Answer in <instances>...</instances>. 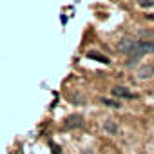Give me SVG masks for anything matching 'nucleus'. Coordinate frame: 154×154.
<instances>
[{
	"label": "nucleus",
	"instance_id": "1a4fd4ad",
	"mask_svg": "<svg viewBox=\"0 0 154 154\" xmlns=\"http://www.w3.org/2000/svg\"><path fill=\"white\" fill-rule=\"evenodd\" d=\"M138 4H140L141 7H152V6H154V2H152V0H140Z\"/></svg>",
	"mask_w": 154,
	"mask_h": 154
},
{
	"label": "nucleus",
	"instance_id": "f03ea898",
	"mask_svg": "<svg viewBox=\"0 0 154 154\" xmlns=\"http://www.w3.org/2000/svg\"><path fill=\"white\" fill-rule=\"evenodd\" d=\"M82 125H83V118L80 114H71L69 118H65V127H69V129H78Z\"/></svg>",
	"mask_w": 154,
	"mask_h": 154
},
{
	"label": "nucleus",
	"instance_id": "0eeeda50",
	"mask_svg": "<svg viewBox=\"0 0 154 154\" xmlns=\"http://www.w3.org/2000/svg\"><path fill=\"white\" fill-rule=\"evenodd\" d=\"M87 56H89V58H93V60L102 62V63H109V58L105 56V54L98 53V51H89V53H87Z\"/></svg>",
	"mask_w": 154,
	"mask_h": 154
},
{
	"label": "nucleus",
	"instance_id": "6e6552de",
	"mask_svg": "<svg viewBox=\"0 0 154 154\" xmlns=\"http://www.w3.org/2000/svg\"><path fill=\"white\" fill-rule=\"evenodd\" d=\"M100 102L103 103V105H107V107H114V109H120V107H122V103H120V102L111 100V98H100Z\"/></svg>",
	"mask_w": 154,
	"mask_h": 154
},
{
	"label": "nucleus",
	"instance_id": "20e7f679",
	"mask_svg": "<svg viewBox=\"0 0 154 154\" xmlns=\"http://www.w3.org/2000/svg\"><path fill=\"white\" fill-rule=\"evenodd\" d=\"M112 94H114V96H118V98H127V100L136 98V94H132L127 87H114L112 89Z\"/></svg>",
	"mask_w": 154,
	"mask_h": 154
},
{
	"label": "nucleus",
	"instance_id": "39448f33",
	"mask_svg": "<svg viewBox=\"0 0 154 154\" xmlns=\"http://www.w3.org/2000/svg\"><path fill=\"white\" fill-rule=\"evenodd\" d=\"M152 74H154V65H143V67L138 69V78L140 80H147Z\"/></svg>",
	"mask_w": 154,
	"mask_h": 154
},
{
	"label": "nucleus",
	"instance_id": "7ed1b4c3",
	"mask_svg": "<svg viewBox=\"0 0 154 154\" xmlns=\"http://www.w3.org/2000/svg\"><path fill=\"white\" fill-rule=\"evenodd\" d=\"M67 100L71 103H74V105H83L85 103V96L78 91H71V93H67Z\"/></svg>",
	"mask_w": 154,
	"mask_h": 154
},
{
	"label": "nucleus",
	"instance_id": "f257e3e1",
	"mask_svg": "<svg viewBox=\"0 0 154 154\" xmlns=\"http://www.w3.org/2000/svg\"><path fill=\"white\" fill-rule=\"evenodd\" d=\"M134 46H136V40H132V38H123V40L118 44V51L123 53V54H131Z\"/></svg>",
	"mask_w": 154,
	"mask_h": 154
},
{
	"label": "nucleus",
	"instance_id": "9d476101",
	"mask_svg": "<svg viewBox=\"0 0 154 154\" xmlns=\"http://www.w3.org/2000/svg\"><path fill=\"white\" fill-rule=\"evenodd\" d=\"M53 154H60V149H58L56 145H54V147H53Z\"/></svg>",
	"mask_w": 154,
	"mask_h": 154
},
{
	"label": "nucleus",
	"instance_id": "9b49d317",
	"mask_svg": "<svg viewBox=\"0 0 154 154\" xmlns=\"http://www.w3.org/2000/svg\"><path fill=\"white\" fill-rule=\"evenodd\" d=\"M85 154H91V152H85Z\"/></svg>",
	"mask_w": 154,
	"mask_h": 154
},
{
	"label": "nucleus",
	"instance_id": "423d86ee",
	"mask_svg": "<svg viewBox=\"0 0 154 154\" xmlns=\"http://www.w3.org/2000/svg\"><path fill=\"white\" fill-rule=\"evenodd\" d=\"M103 131H105L107 134H118L120 132V127H118V123L116 122H112V120H105L103 122Z\"/></svg>",
	"mask_w": 154,
	"mask_h": 154
}]
</instances>
